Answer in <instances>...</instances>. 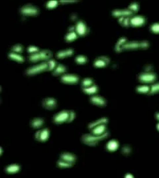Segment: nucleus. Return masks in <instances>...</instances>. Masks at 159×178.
I'll use <instances>...</instances> for the list:
<instances>
[{"label":"nucleus","instance_id":"nucleus-30","mask_svg":"<svg viewBox=\"0 0 159 178\" xmlns=\"http://www.w3.org/2000/svg\"><path fill=\"white\" fill-rule=\"evenodd\" d=\"M93 85H94V81H93L92 78H84V79L82 81V89L91 87Z\"/></svg>","mask_w":159,"mask_h":178},{"label":"nucleus","instance_id":"nucleus-29","mask_svg":"<svg viewBox=\"0 0 159 178\" xmlns=\"http://www.w3.org/2000/svg\"><path fill=\"white\" fill-rule=\"evenodd\" d=\"M150 89H151V87H149L148 86V85H140V86H138L136 88V91H137V92H139V93L147 94L149 92Z\"/></svg>","mask_w":159,"mask_h":178},{"label":"nucleus","instance_id":"nucleus-18","mask_svg":"<svg viewBox=\"0 0 159 178\" xmlns=\"http://www.w3.org/2000/svg\"><path fill=\"white\" fill-rule=\"evenodd\" d=\"M74 51L72 49H67L65 50L60 51L56 53V57L58 58H66L68 57L71 56L73 54Z\"/></svg>","mask_w":159,"mask_h":178},{"label":"nucleus","instance_id":"nucleus-24","mask_svg":"<svg viewBox=\"0 0 159 178\" xmlns=\"http://www.w3.org/2000/svg\"><path fill=\"white\" fill-rule=\"evenodd\" d=\"M108 122V118H105V117H103V118H101L100 119H99V120H97L96 121L90 123L89 125H88V128H89L90 130L92 129L95 126H97L103 124H106Z\"/></svg>","mask_w":159,"mask_h":178},{"label":"nucleus","instance_id":"nucleus-31","mask_svg":"<svg viewBox=\"0 0 159 178\" xmlns=\"http://www.w3.org/2000/svg\"><path fill=\"white\" fill-rule=\"evenodd\" d=\"M130 19L129 17H121L119 18V23L122 26L127 27L130 25Z\"/></svg>","mask_w":159,"mask_h":178},{"label":"nucleus","instance_id":"nucleus-35","mask_svg":"<svg viewBox=\"0 0 159 178\" xmlns=\"http://www.w3.org/2000/svg\"><path fill=\"white\" fill-rule=\"evenodd\" d=\"M48 66H49V69H48V71H53V70L55 68L56 65H57L56 61L53 59H49L47 60Z\"/></svg>","mask_w":159,"mask_h":178},{"label":"nucleus","instance_id":"nucleus-28","mask_svg":"<svg viewBox=\"0 0 159 178\" xmlns=\"http://www.w3.org/2000/svg\"><path fill=\"white\" fill-rule=\"evenodd\" d=\"M83 91L88 94H94L97 92V87L95 85H93L91 87L87 88H83Z\"/></svg>","mask_w":159,"mask_h":178},{"label":"nucleus","instance_id":"nucleus-46","mask_svg":"<svg viewBox=\"0 0 159 178\" xmlns=\"http://www.w3.org/2000/svg\"><path fill=\"white\" fill-rule=\"evenodd\" d=\"M156 127H157L158 130H159V123H158L157 124H156Z\"/></svg>","mask_w":159,"mask_h":178},{"label":"nucleus","instance_id":"nucleus-23","mask_svg":"<svg viewBox=\"0 0 159 178\" xmlns=\"http://www.w3.org/2000/svg\"><path fill=\"white\" fill-rule=\"evenodd\" d=\"M20 170V167L17 164H11V165L8 166L6 167L5 172L10 174H12V173H15L19 172Z\"/></svg>","mask_w":159,"mask_h":178},{"label":"nucleus","instance_id":"nucleus-12","mask_svg":"<svg viewBox=\"0 0 159 178\" xmlns=\"http://www.w3.org/2000/svg\"><path fill=\"white\" fill-rule=\"evenodd\" d=\"M35 139L39 142L46 141L49 137V130L47 128H43L35 134Z\"/></svg>","mask_w":159,"mask_h":178},{"label":"nucleus","instance_id":"nucleus-16","mask_svg":"<svg viewBox=\"0 0 159 178\" xmlns=\"http://www.w3.org/2000/svg\"><path fill=\"white\" fill-rule=\"evenodd\" d=\"M106 124H103L97 126L91 129V133L94 134L95 135H100L105 133L106 131Z\"/></svg>","mask_w":159,"mask_h":178},{"label":"nucleus","instance_id":"nucleus-2","mask_svg":"<svg viewBox=\"0 0 159 178\" xmlns=\"http://www.w3.org/2000/svg\"><path fill=\"white\" fill-rule=\"evenodd\" d=\"M74 117L75 113L72 110H62L54 115L53 120L55 124H60L71 122Z\"/></svg>","mask_w":159,"mask_h":178},{"label":"nucleus","instance_id":"nucleus-3","mask_svg":"<svg viewBox=\"0 0 159 178\" xmlns=\"http://www.w3.org/2000/svg\"><path fill=\"white\" fill-rule=\"evenodd\" d=\"M149 47V43L147 41H142L126 42L121 47V52L124 50H134V49H145Z\"/></svg>","mask_w":159,"mask_h":178},{"label":"nucleus","instance_id":"nucleus-42","mask_svg":"<svg viewBox=\"0 0 159 178\" xmlns=\"http://www.w3.org/2000/svg\"><path fill=\"white\" fill-rule=\"evenodd\" d=\"M76 17H77L76 15H75V14H72L71 15V19L72 20V21H74V20H76Z\"/></svg>","mask_w":159,"mask_h":178},{"label":"nucleus","instance_id":"nucleus-36","mask_svg":"<svg viewBox=\"0 0 159 178\" xmlns=\"http://www.w3.org/2000/svg\"><path fill=\"white\" fill-rule=\"evenodd\" d=\"M121 152L122 154L125 155H129L131 152V148L130 146L128 145H125L123 146L121 149Z\"/></svg>","mask_w":159,"mask_h":178},{"label":"nucleus","instance_id":"nucleus-13","mask_svg":"<svg viewBox=\"0 0 159 178\" xmlns=\"http://www.w3.org/2000/svg\"><path fill=\"white\" fill-rule=\"evenodd\" d=\"M111 13L113 16L117 17H129L133 14V13L129 10L128 9H127V10H115L111 12Z\"/></svg>","mask_w":159,"mask_h":178},{"label":"nucleus","instance_id":"nucleus-17","mask_svg":"<svg viewBox=\"0 0 159 178\" xmlns=\"http://www.w3.org/2000/svg\"><path fill=\"white\" fill-rule=\"evenodd\" d=\"M60 158L72 164H74V162L76 159V157L74 154L67 152L62 153V154L60 155Z\"/></svg>","mask_w":159,"mask_h":178},{"label":"nucleus","instance_id":"nucleus-43","mask_svg":"<svg viewBox=\"0 0 159 178\" xmlns=\"http://www.w3.org/2000/svg\"><path fill=\"white\" fill-rule=\"evenodd\" d=\"M125 177H131V178H132V177H133V175H131L130 173H127V175H125Z\"/></svg>","mask_w":159,"mask_h":178},{"label":"nucleus","instance_id":"nucleus-41","mask_svg":"<svg viewBox=\"0 0 159 178\" xmlns=\"http://www.w3.org/2000/svg\"><path fill=\"white\" fill-rule=\"evenodd\" d=\"M153 70V67L151 66V65H147L146 67H145L144 71L145 72H152Z\"/></svg>","mask_w":159,"mask_h":178},{"label":"nucleus","instance_id":"nucleus-4","mask_svg":"<svg viewBox=\"0 0 159 178\" xmlns=\"http://www.w3.org/2000/svg\"><path fill=\"white\" fill-rule=\"evenodd\" d=\"M51 52L48 50H42L37 52V53L30 54L29 56L28 60L32 63L38 62L40 60H49L51 57Z\"/></svg>","mask_w":159,"mask_h":178},{"label":"nucleus","instance_id":"nucleus-10","mask_svg":"<svg viewBox=\"0 0 159 178\" xmlns=\"http://www.w3.org/2000/svg\"><path fill=\"white\" fill-rule=\"evenodd\" d=\"M42 106L45 109L53 110L56 107V101L53 98H47L42 101Z\"/></svg>","mask_w":159,"mask_h":178},{"label":"nucleus","instance_id":"nucleus-20","mask_svg":"<svg viewBox=\"0 0 159 178\" xmlns=\"http://www.w3.org/2000/svg\"><path fill=\"white\" fill-rule=\"evenodd\" d=\"M66 72V67L61 64H57L56 65L55 68L53 70V75H59L61 74L65 73Z\"/></svg>","mask_w":159,"mask_h":178},{"label":"nucleus","instance_id":"nucleus-22","mask_svg":"<svg viewBox=\"0 0 159 178\" xmlns=\"http://www.w3.org/2000/svg\"><path fill=\"white\" fill-rule=\"evenodd\" d=\"M118 147H119V144H118L117 141L114 140L108 142L106 145L107 150L110 151V152H114V151L117 149Z\"/></svg>","mask_w":159,"mask_h":178},{"label":"nucleus","instance_id":"nucleus-5","mask_svg":"<svg viewBox=\"0 0 159 178\" xmlns=\"http://www.w3.org/2000/svg\"><path fill=\"white\" fill-rule=\"evenodd\" d=\"M49 66L47 61L40 63L36 65L35 66L31 67L25 71V74L27 76H32L40 73L45 71H48Z\"/></svg>","mask_w":159,"mask_h":178},{"label":"nucleus","instance_id":"nucleus-15","mask_svg":"<svg viewBox=\"0 0 159 178\" xmlns=\"http://www.w3.org/2000/svg\"><path fill=\"white\" fill-rule=\"evenodd\" d=\"M90 102L98 106V107H104L106 105V102L103 97L97 96V95H93L90 97Z\"/></svg>","mask_w":159,"mask_h":178},{"label":"nucleus","instance_id":"nucleus-8","mask_svg":"<svg viewBox=\"0 0 159 178\" xmlns=\"http://www.w3.org/2000/svg\"><path fill=\"white\" fill-rule=\"evenodd\" d=\"M79 80L78 76L76 75H72V74H64L61 76V82L65 84L73 85L78 83Z\"/></svg>","mask_w":159,"mask_h":178},{"label":"nucleus","instance_id":"nucleus-25","mask_svg":"<svg viewBox=\"0 0 159 178\" xmlns=\"http://www.w3.org/2000/svg\"><path fill=\"white\" fill-rule=\"evenodd\" d=\"M73 165H74V164L70 163V162H69L67 161H65V160H64V159H62L60 158L58 159V160L57 161V163H56V166L60 168H71V167Z\"/></svg>","mask_w":159,"mask_h":178},{"label":"nucleus","instance_id":"nucleus-27","mask_svg":"<svg viewBox=\"0 0 159 178\" xmlns=\"http://www.w3.org/2000/svg\"><path fill=\"white\" fill-rule=\"evenodd\" d=\"M127 42V39L125 37H121L118 40L116 45L115 46V51L116 53H120L121 52V47L123 44Z\"/></svg>","mask_w":159,"mask_h":178},{"label":"nucleus","instance_id":"nucleus-44","mask_svg":"<svg viewBox=\"0 0 159 178\" xmlns=\"http://www.w3.org/2000/svg\"><path fill=\"white\" fill-rule=\"evenodd\" d=\"M156 118L159 122V112H156Z\"/></svg>","mask_w":159,"mask_h":178},{"label":"nucleus","instance_id":"nucleus-39","mask_svg":"<svg viewBox=\"0 0 159 178\" xmlns=\"http://www.w3.org/2000/svg\"><path fill=\"white\" fill-rule=\"evenodd\" d=\"M58 2L56 1H49L46 4V7L48 9H53L57 5Z\"/></svg>","mask_w":159,"mask_h":178},{"label":"nucleus","instance_id":"nucleus-37","mask_svg":"<svg viewBox=\"0 0 159 178\" xmlns=\"http://www.w3.org/2000/svg\"><path fill=\"white\" fill-rule=\"evenodd\" d=\"M150 30L154 33H159V23H156L151 25L150 27Z\"/></svg>","mask_w":159,"mask_h":178},{"label":"nucleus","instance_id":"nucleus-11","mask_svg":"<svg viewBox=\"0 0 159 178\" xmlns=\"http://www.w3.org/2000/svg\"><path fill=\"white\" fill-rule=\"evenodd\" d=\"M146 20L143 16L136 15L130 19V25L133 27H139L144 25Z\"/></svg>","mask_w":159,"mask_h":178},{"label":"nucleus","instance_id":"nucleus-38","mask_svg":"<svg viewBox=\"0 0 159 178\" xmlns=\"http://www.w3.org/2000/svg\"><path fill=\"white\" fill-rule=\"evenodd\" d=\"M128 10H130L133 13L137 12L138 10V5L137 3H132L128 7Z\"/></svg>","mask_w":159,"mask_h":178},{"label":"nucleus","instance_id":"nucleus-6","mask_svg":"<svg viewBox=\"0 0 159 178\" xmlns=\"http://www.w3.org/2000/svg\"><path fill=\"white\" fill-rule=\"evenodd\" d=\"M19 12L25 16H35L38 14L39 10L37 7L31 4H26L20 8Z\"/></svg>","mask_w":159,"mask_h":178},{"label":"nucleus","instance_id":"nucleus-33","mask_svg":"<svg viewBox=\"0 0 159 178\" xmlns=\"http://www.w3.org/2000/svg\"><path fill=\"white\" fill-rule=\"evenodd\" d=\"M159 92V82L155 83V84H153L151 85L149 94H153L157 93V92Z\"/></svg>","mask_w":159,"mask_h":178},{"label":"nucleus","instance_id":"nucleus-45","mask_svg":"<svg viewBox=\"0 0 159 178\" xmlns=\"http://www.w3.org/2000/svg\"><path fill=\"white\" fill-rule=\"evenodd\" d=\"M3 153V150H2V148H0V155L2 154Z\"/></svg>","mask_w":159,"mask_h":178},{"label":"nucleus","instance_id":"nucleus-14","mask_svg":"<svg viewBox=\"0 0 159 178\" xmlns=\"http://www.w3.org/2000/svg\"><path fill=\"white\" fill-rule=\"evenodd\" d=\"M110 63V58L107 57H97L94 60V65L95 67H103L108 65Z\"/></svg>","mask_w":159,"mask_h":178},{"label":"nucleus","instance_id":"nucleus-34","mask_svg":"<svg viewBox=\"0 0 159 178\" xmlns=\"http://www.w3.org/2000/svg\"><path fill=\"white\" fill-rule=\"evenodd\" d=\"M23 47L21 45L17 44V45H13L12 47H11V51L15 52V53H20L23 51Z\"/></svg>","mask_w":159,"mask_h":178},{"label":"nucleus","instance_id":"nucleus-26","mask_svg":"<svg viewBox=\"0 0 159 178\" xmlns=\"http://www.w3.org/2000/svg\"><path fill=\"white\" fill-rule=\"evenodd\" d=\"M78 35L77 34L76 31H68V33L65 35L64 39L67 42H71L72 41L77 39Z\"/></svg>","mask_w":159,"mask_h":178},{"label":"nucleus","instance_id":"nucleus-19","mask_svg":"<svg viewBox=\"0 0 159 178\" xmlns=\"http://www.w3.org/2000/svg\"><path fill=\"white\" fill-rule=\"evenodd\" d=\"M45 121L41 118H35L30 122V125L33 128H40L44 124Z\"/></svg>","mask_w":159,"mask_h":178},{"label":"nucleus","instance_id":"nucleus-7","mask_svg":"<svg viewBox=\"0 0 159 178\" xmlns=\"http://www.w3.org/2000/svg\"><path fill=\"white\" fill-rule=\"evenodd\" d=\"M138 79L144 84L153 82L156 79V76L153 72H143L138 76Z\"/></svg>","mask_w":159,"mask_h":178},{"label":"nucleus","instance_id":"nucleus-21","mask_svg":"<svg viewBox=\"0 0 159 178\" xmlns=\"http://www.w3.org/2000/svg\"><path fill=\"white\" fill-rule=\"evenodd\" d=\"M8 57L10 58H11V59L15 60V61L17 62L23 63L24 61V58L21 55H20L19 53H15V52H10L8 54Z\"/></svg>","mask_w":159,"mask_h":178},{"label":"nucleus","instance_id":"nucleus-32","mask_svg":"<svg viewBox=\"0 0 159 178\" xmlns=\"http://www.w3.org/2000/svg\"><path fill=\"white\" fill-rule=\"evenodd\" d=\"M75 61H76L78 64L82 65V64H85L86 63H87L88 59L87 57H85V56L78 55L75 58Z\"/></svg>","mask_w":159,"mask_h":178},{"label":"nucleus","instance_id":"nucleus-9","mask_svg":"<svg viewBox=\"0 0 159 178\" xmlns=\"http://www.w3.org/2000/svg\"><path fill=\"white\" fill-rule=\"evenodd\" d=\"M76 32L79 36H84L88 32V28L82 21H78L75 25Z\"/></svg>","mask_w":159,"mask_h":178},{"label":"nucleus","instance_id":"nucleus-1","mask_svg":"<svg viewBox=\"0 0 159 178\" xmlns=\"http://www.w3.org/2000/svg\"><path fill=\"white\" fill-rule=\"evenodd\" d=\"M108 136V132H106L103 134L100 135H95L92 133L91 134H86L83 135L82 137V142L84 144L88 146H95L99 143V142L103 140V139L106 138Z\"/></svg>","mask_w":159,"mask_h":178},{"label":"nucleus","instance_id":"nucleus-40","mask_svg":"<svg viewBox=\"0 0 159 178\" xmlns=\"http://www.w3.org/2000/svg\"><path fill=\"white\" fill-rule=\"evenodd\" d=\"M39 49L37 48L35 46H29L28 48H27V51L29 54H33L35 53H37V52L39 51Z\"/></svg>","mask_w":159,"mask_h":178}]
</instances>
